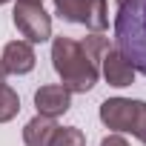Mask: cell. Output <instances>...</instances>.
<instances>
[{"mask_svg":"<svg viewBox=\"0 0 146 146\" xmlns=\"http://www.w3.org/2000/svg\"><path fill=\"white\" fill-rule=\"evenodd\" d=\"M3 3H9V0H0V6H3Z\"/></svg>","mask_w":146,"mask_h":146,"instance_id":"cell-16","label":"cell"},{"mask_svg":"<svg viewBox=\"0 0 146 146\" xmlns=\"http://www.w3.org/2000/svg\"><path fill=\"white\" fill-rule=\"evenodd\" d=\"M0 83H6V69H3V63H0Z\"/></svg>","mask_w":146,"mask_h":146,"instance_id":"cell-14","label":"cell"},{"mask_svg":"<svg viewBox=\"0 0 146 146\" xmlns=\"http://www.w3.org/2000/svg\"><path fill=\"white\" fill-rule=\"evenodd\" d=\"M115 3H117V6H120V3H123V0H115Z\"/></svg>","mask_w":146,"mask_h":146,"instance_id":"cell-17","label":"cell"},{"mask_svg":"<svg viewBox=\"0 0 146 146\" xmlns=\"http://www.w3.org/2000/svg\"><path fill=\"white\" fill-rule=\"evenodd\" d=\"M132 135L146 146V100H137V112H135V123H132Z\"/></svg>","mask_w":146,"mask_h":146,"instance_id":"cell-12","label":"cell"},{"mask_svg":"<svg viewBox=\"0 0 146 146\" xmlns=\"http://www.w3.org/2000/svg\"><path fill=\"white\" fill-rule=\"evenodd\" d=\"M57 132V123L52 117H43V115H35L26 126H23V143L26 146H49L52 137Z\"/></svg>","mask_w":146,"mask_h":146,"instance_id":"cell-9","label":"cell"},{"mask_svg":"<svg viewBox=\"0 0 146 146\" xmlns=\"http://www.w3.org/2000/svg\"><path fill=\"white\" fill-rule=\"evenodd\" d=\"M52 66L57 72V78H60V86L69 89L72 95L80 92H92L98 78H100V66L83 52L80 40L75 37H54L52 40Z\"/></svg>","mask_w":146,"mask_h":146,"instance_id":"cell-1","label":"cell"},{"mask_svg":"<svg viewBox=\"0 0 146 146\" xmlns=\"http://www.w3.org/2000/svg\"><path fill=\"white\" fill-rule=\"evenodd\" d=\"M100 72H103L106 83L115 86V89H126V86H132V83H135V75H137V72L132 69V63H129L115 46L103 54V60H100Z\"/></svg>","mask_w":146,"mask_h":146,"instance_id":"cell-7","label":"cell"},{"mask_svg":"<svg viewBox=\"0 0 146 146\" xmlns=\"http://www.w3.org/2000/svg\"><path fill=\"white\" fill-rule=\"evenodd\" d=\"M54 15L66 23H80L95 35H103L109 29L106 0H54Z\"/></svg>","mask_w":146,"mask_h":146,"instance_id":"cell-3","label":"cell"},{"mask_svg":"<svg viewBox=\"0 0 146 146\" xmlns=\"http://www.w3.org/2000/svg\"><path fill=\"white\" fill-rule=\"evenodd\" d=\"M49 146H86V135L78 126H57Z\"/></svg>","mask_w":146,"mask_h":146,"instance_id":"cell-11","label":"cell"},{"mask_svg":"<svg viewBox=\"0 0 146 146\" xmlns=\"http://www.w3.org/2000/svg\"><path fill=\"white\" fill-rule=\"evenodd\" d=\"M26 3H43V0H26Z\"/></svg>","mask_w":146,"mask_h":146,"instance_id":"cell-15","label":"cell"},{"mask_svg":"<svg viewBox=\"0 0 146 146\" xmlns=\"http://www.w3.org/2000/svg\"><path fill=\"white\" fill-rule=\"evenodd\" d=\"M12 20H15L17 32L26 37V43H46L52 37V15L43 9V3L17 0L12 9Z\"/></svg>","mask_w":146,"mask_h":146,"instance_id":"cell-4","label":"cell"},{"mask_svg":"<svg viewBox=\"0 0 146 146\" xmlns=\"http://www.w3.org/2000/svg\"><path fill=\"white\" fill-rule=\"evenodd\" d=\"M35 106H37V115L54 120L72 109V92L63 89L60 83H46L35 92Z\"/></svg>","mask_w":146,"mask_h":146,"instance_id":"cell-6","label":"cell"},{"mask_svg":"<svg viewBox=\"0 0 146 146\" xmlns=\"http://www.w3.org/2000/svg\"><path fill=\"white\" fill-rule=\"evenodd\" d=\"M135 112H137V100H129V98H109V100L100 103V120L115 135L132 132Z\"/></svg>","mask_w":146,"mask_h":146,"instance_id":"cell-5","label":"cell"},{"mask_svg":"<svg viewBox=\"0 0 146 146\" xmlns=\"http://www.w3.org/2000/svg\"><path fill=\"white\" fill-rule=\"evenodd\" d=\"M17 112H20V98H17V92H15L12 86H6V83H0V123L15 120Z\"/></svg>","mask_w":146,"mask_h":146,"instance_id":"cell-10","label":"cell"},{"mask_svg":"<svg viewBox=\"0 0 146 146\" xmlns=\"http://www.w3.org/2000/svg\"><path fill=\"white\" fill-rule=\"evenodd\" d=\"M0 63H3L6 75H29V72L35 69V63H37V57H35L32 43H26V40H12V43L3 46Z\"/></svg>","mask_w":146,"mask_h":146,"instance_id":"cell-8","label":"cell"},{"mask_svg":"<svg viewBox=\"0 0 146 146\" xmlns=\"http://www.w3.org/2000/svg\"><path fill=\"white\" fill-rule=\"evenodd\" d=\"M100 146H129V140H126L123 135H109V137L100 140Z\"/></svg>","mask_w":146,"mask_h":146,"instance_id":"cell-13","label":"cell"},{"mask_svg":"<svg viewBox=\"0 0 146 146\" xmlns=\"http://www.w3.org/2000/svg\"><path fill=\"white\" fill-rule=\"evenodd\" d=\"M115 49L146 75V0H123L115 15Z\"/></svg>","mask_w":146,"mask_h":146,"instance_id":"cell-2","label":"cell"}]
</instances>
